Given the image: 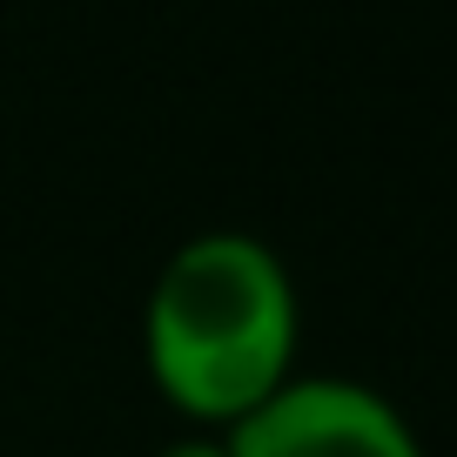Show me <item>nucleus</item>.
<instances>
[{"instance_id":"obj_1","label":"nucleus","mask_w":457,"mask_h":457,"mask_svg":"<svg viewBox=\"0 0 457 457\" xmlns=\"http://www.w3.org/2000/svg\"><path fill=\"white\" fill-rule=\"evenodd\" d=\"M296 276L262 236L202 228L169 249L142 303V363L188 430H228L296 377Z\"/></svg>"},{"instance_id":"obj_2","label":"nucleus","mask_w":457,"mask_h":457,"mask_svg":"<svg viewBox=\"0 0 457 457\" xmlns=\"http://www.w3.org/2000/svg\"><path fill=\"white\" fill-rule=\"evenodd\" d=\"M222 437L228 457H424V437L384 390L329 370H296Z\"/></svg>"},{"instance_id":"obj_3","label":"nucleus","mask_w":457,"mask_h":457,"mask_svg":"<svg viewBox=\"0 0 457 457\" xmlns=\"http://www.w3.org/2000/svg\"><path fill=\"white\" fill-rule=\"evenodd\" d=\"M155 457H228V437L222 430H182V437H169Z\"/></svg>"}]
</instances>
